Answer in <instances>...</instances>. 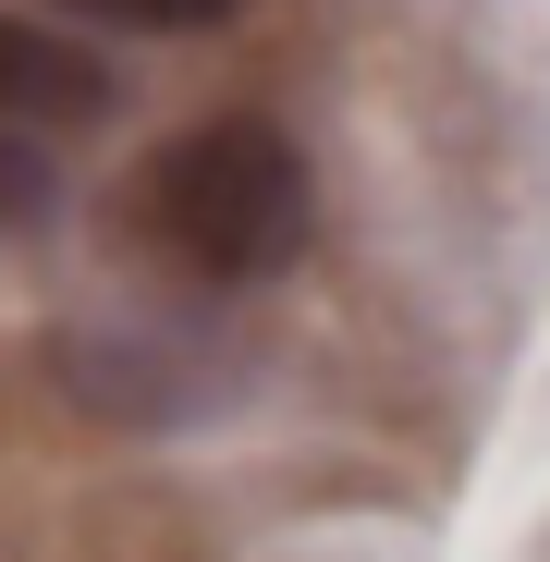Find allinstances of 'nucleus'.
Returning a JSON list of instances; mask_svg holds the SVG:
<instances>
[{"label":"nucleus","mask_w":550,"mask_h":562,"mask_svg":"<svg viewBox=\"0 0 550 562\" xmlns=\"http://www.w3.org/2000/svg\"><path fill=\"white\" fill-rule=\"evenodd\" d=\"M49 196H61V171H49V147H37V135H0V233H25V221H49Z\"/></svg>","instance_id":"7ed1b4c3"},{"label":"nucleus","mask_w":550,"mask_h":562,"mask_svg":"<svg viewBox=\"0 0 550 562\" xmlns=\"http://www.w3.org/2000/svg\"><path fill=\"white\" fill-rule=\"evenodd\" d=\"M74 13H99V25H221L245 0H74Z\"/></svg>","instance_id":"20e7f679"},{"label":"nucleus","mask_w":550,"mask_h":562,"mask_svg":"<svg viewBox=\"0 0 550 562\" xmlns=\"http://www.w3.org/2000/svg\"><path fill=\"white\" fill-rule=\"evenodd\" d=\"M86 111H111L99 49H74L37 13H0V135L13 123H86Z\"/></svg>","instance_id":"f03ea898"},{"label":"nucleus","mask_w":550,"mask_h":562,"mask_svg":"<svg viewBox=\"0 0 550 562\" xmlns=\"http://www.w3.org/2000/svg\"><path fill=\"white\" fill-rule=\"evenodd\" d=\"M306 221H318V183H306V147L282 123H197L171 135L147 171H135V233L197 269V281H269L306 257Z\"/></svg>","instance_id":"f257e3e1"}]
</instances>
